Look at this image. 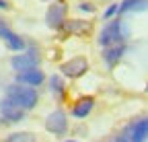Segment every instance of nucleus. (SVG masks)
Wrapping results in <instances>:
<instances>
[{
    "label": "nucleus",
    "instance_id": "nucleus-1",
    "mask_svg": "<svg viewBox=\"0 0 148 142\" xmlns=\"http://www.w3.org/2000/svg\"><path fill=\"white\" fill-rule=\"evenodd\" d=\"M6 99H10L18 109L23 111H29L33 109L37 105V99H39V95H37V91L33 86H27V84H10L6 88Z\"/></svg>",
    "mask_w": 148,
    "mask_h": 142
},
{
    "label": "nucleus",
    "instance_id": "nucleus-2",
    "mask_svg": "<svg viewBox=\"0 0 148 142\" xmlns=\"http://www.w3.org/2000/svg\"><path fill=\"white\" fill-rule=\"evenodd\" d=\"M127 37V31L123 27V23L119 19H113V21H109L101 33H99V43L103 47H111V45H121L123 39Z\"/></svg>",
    "mask_w": 148,
    "mask_h": 142
},
{
    "label": "nucleus",
    "instance_id": "nucleus-3",
    "mask_svg": "<svg viewBox=\"0 0 148 142\" xmlns=\"http://www.w3.org/2000/svg\"><path fill=\"white\" fill-rule=\"evenodd\" d=\"M12 68L16 70V72H23V70H31V68H37L39 66V54H37L35 47H29L27 51H18L16 56H12L10 60Z\"/></svg>",
    "mask_w": 148,
    "mask_h": 142
},
{
    "label": "nucleus",
    "instance_id": "nucleus-4",
    "mask_svg": "<svg viewBox=\"0 0 148 142\" xmlns=\"http://www.w3.org/2000/svg\"><path fill=\"white\" fill-rule=\"evenodd\" d=\"M66 12H68V6L62 0H56L47 6V12H45V23L49 29H58L66 23Z\"/></svg>",
    "mask_w": 148,
    "mask_h": 142
},
{
    "label": "nucleus",
    "instance_id": "nucleus-5",
    "mask_svg": "<svg viewBox=\"0 0 148 142\" xmlns=\"http://www.w3.org/2000/svg\"><path fill=\"white\" fill-rule=\"evenodd\" d=\"M45 130L53 136H62L68 130V117L62 109H56L45 117Z\"/></svg>",
    "mask_w": 148,
    "mask_h": 142
},
{
    "label": "nucleus",
    "instance_id": "nucleus-6",
    "mask_svg": "<svg viewBox=\"0 0 148 142\" xmlns=\"http://www.w3.org/2000/svg\"><path fill=\"white\" fill-rule=\"evenodd\" d=\"M86 70H88V60L82 58V56L72 58L70 62H64V64L60 66V72H62V76H66V78H78V76H82V74L86 72Z\"/></svg>",
    "mask_w": 148,
    "mask_h": 142
},
{
    "label": "nucleus",
    "instance_id": "nucleus-7",
    "mask_svg": "<svg viewBox=\"0 0 148 142\" xmlns=\"http://www.w3.org/2000/svg\"><path fill=\"white\" fill-rule=\"evenodd\" d=\"M0 39H2V41L6 43V47L12 49V51H23L25 45H27L21 35H16L14 31H10L4 23H0Z\"/></svg>",
    "mask_w": 148,
    "mask_h": 142
},
{
    "label": "nucleus",
    "instance_id": "nucleus-8",
    "mask_svg": "<svg viewBox=\"0 0 148 142\" xmlns=\"http://www.w3.org/2000/svg\"><path fill=\"white\" fill-rule=\"evenodd\" d=\"M0 113H2V117H4L8 123H18V121L25 117V111L18 109L16 105H14L10 99H6V97L0 101Z\"/></svg>",
    "mask_w": 148,
    "mask_h": 142
},
{
    "label": "nucleus",
    "instance_id": "nucleus-9",
    "mask_svg": "<svg viewBox=\"0 0 148 142\" xmlns=\"http://www.w3.org/2000/svg\"><path fill=\"white\" fill-rule=\"evenodd\" d=\"M45 80V74L39 68H31V70H23L16 74V82L18 84H27V86H39Z\"/></svg>",
    "mask_w": 148,
    "mask_h": 142
},
{
    "label": "nucleus",
    "instance_id": "nucleus-10",
    "mask_svg": "<svg viewBox=\"0 0 148 142\" xmlns=\"http://www.w3.org/2000/svg\"><path fill=\"white\" fill-rule=\"evenodd\" d=\"M92 107H95V99H92V97H82V99H78L76 103H74L72 115L74 117H86L92 111Z\"/></svg>",
    "mask_w": 148,
    "mask_h": 142
},
{
    "label": "nucleus",
    "instance_id": "nucleus-11",
    "mask_svg": "<svg viewBox=\"0 0 148 142\" xmlns=\"http://www.w3.org/2000/svg\"><path fill=\"white\" fill-rule=\"evenodd\" d=\"M148 8V0H121V4H117V12H142Z\"/></svg>",
    "mask_w": 148,
    "mask_h": 142
},
{
    "label": "nucleus",
    "instance_id": "nucleus-12",
    "mask_svg": "<svg viewBox=\"0 0 148 142\" xmlns=\"http://www.w3.org/2000/svg\"><path fill=\"white\" fill-rule=\"evenodd\" d=\"M123 54H125L123 43H121V45H111V47H105V51H103V60H105L107 66H115V64L121 60Z\"/></svg>",
    "mask_w": 148,
    "mask_h": 142
},
{
    "label": "nucleus",
    "instance_id": "nucleus-13",
    "mask_svg": "<svg viewBox=\"0 0 148 142\" xmlns=\"http://www.w3.org/2000/svg\"><path fill=\"white\" fill-rule=\"evenodd\" d=\"M148 138V117L136 121V126L132 128V134H130V142H146Z\"/></svg>",
    "mask_w": 148,
    "mask_h": 142
},
{
    "label": "nucleus",
    "instance_id": "nucleus-14",
    "mask_svg": "<svg viewBox=\"0 0 148 142\" xmlns=\"http://www.w3.org/2000/svg\"><path fill=\"white\" fill-rule=\"evenodd\" d=\"M4 142H37V140H35V136L31 132H14Z\"/></svg>",
    "mask_w": 148,
    "mask_h": 142
},
{
    "label": "nucleus",
    "instance_id": "nucleus-15",
    "mask_svg": "<svg viewBox=\"0 0 148 142\" xmlns=\"http://www.w3.org/2000/svg\"><path fill=\"white\" fill-rule=\"evenodd\" d=\"M49 86H51V91L53 93H64V80H62V76H58V74H53L51 78H49Z\"/></svg>",
    "mask_w": 148,
    "mask_h": 142
},
{
    "label": "nucleus",
    "instance_id": "nucleus-16",
    "mask_svg": "<svg viewBox=\"0 0 148 142\" xmlns=\"http://www.w3.org/2000/svg\"><path fill=\"white\" fill-rule=\"evenodd\" d=\"M86 29H88V25L82 21H70V25H68L70 33H86Z\"/></svg>",
    "mask_w": 148,
    "mask_h": 142
},
{
    "label": "nucleus",
    "instance_id": "nucleus-17",
    "mask_svg": "<svg viewBox=\"0 0 148 142\" xmlns=\"http://www.w3.org/2000/svg\"><path fill=\"white\" fill-rule=\"evenodd\" d=\"M78 8H80L82 12H95V4H92V2H80Z\"/></svg>",
    "mask_w": 148,
    "mask_h": 142
},
{
    "label": "nucleus",
    "instance_id": "nucleus-18",
    "mask_svg": "<svg viewBox=\"0 0 148 142\" xmlns=\"http://www.w3.org/2000/svg\"><path fill=\"white\" fill-rule=\"evenodd\" d=\"M115 12H117V4H111V6L105 10V19H111V16H113Z\"/></svg>",
    "mask_w": 148,
    "mask_h": 142
},
{
    "label": "nucleus",
    "instance_id": "nucleus-19",
    "mask_svg": "<svg viewBox=\"0 0 148 142\" xmlns=\"http://www.w3.org/2000/svg\"><path fill=\"white\" fill-rule=\"evenodd\" d=\"M0 8H10V2H8V0H0Z\"/></svg>",
    "mask_w": 148,
    "mask_h": 142
},
{
    "label": "nucleus",
    "instance_id": "nucleus-20",
    "mask_svg": "<svg viewBox=\"0 0 148 142\" xmlns=\"http://www.w3.org/2000/svg\"><path fill=\"white\" fill-rule=\"evenodd\" d=\"M113 142H130V140H127V136H117Z\"/></svg>",
    "mask_w": 148,
    "mask_h": 142
},
{
    "label": "nucleus",
    "instance_id": "nucleus-21",
    "mask_svg": "<svg viewBox=\"0 0 148 142\" xmlns=\"http://www.w3.org/2000/svg\"><path fill=\"white\" fill-rule=\"evenodd\" d=\"M66 142H76V140H66Z\"/></svg>",
    "mask_w": 148,
    "mask_h": 142
},
{
    "label": "nucleus",
    "instance_id": "nucleus-22",
    "mask_svg": "<svg viewBox=\"0 0 148 142\" xmlns=\"http://www.w3.org/2000/svg\"><path fill=\"white\" fill-rule=\"evenodd\" d=\"M0 23H2V19H0Z\"/></svg>",
    "mask_w": 148,
    "mask_h": 142
}]
</instances>
